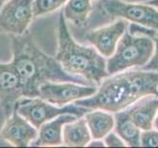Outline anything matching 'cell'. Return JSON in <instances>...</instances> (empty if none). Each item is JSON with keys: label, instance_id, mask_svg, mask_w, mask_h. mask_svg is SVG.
<instances>
[{"label": "cell", "instance_id": "22", "mask_svg": "<svg viewBox=\"0 0 158 148\" xmlns=\"http://www.w3.org/2000/svg\"><path fill=\"white\" fill-rule=\"evenodd\" d=\"M104 142L106 146L109 147H125L127 146L126 142L123 140V138L118 134L117 132H110L104 137Z\"/></svg>", "mask_w": 158, "mask_h": 148}, {"label": "cell", "instance_id": "26", "mask_svg": "<svg viewBox=\"0 0 158 148\" xmlns=\"http://www.w3.org/2000/svg\"><path fill=\"white\" fill-rule=\"evenodd\" d=\"M127 2H132V3H136V2H148V1H150V0H127Z\"/></svg>", "mask_w": 158, "mask_h": 148}, {"label": "cell", "instance_id": "2", "mask_svg": "<svg viewBox=\"0 0 158 148\" xmlns=\"http://www.w3.org/2000/svg\"><path fill=\"white\" fill-rule=\"evenodd\" d=\"M146 96H158V72L132 70L105 78L92 96L74 102L77 106L118 113Z\"/></svg>", "mask_w": 158, "mask_h": 148}, {"label": "cell", "instance_id": "17", "mask_svg": "<svg viewBox=\"0 0 158 148\" xmlns=\"http://www.w3.org/2000/svg\"><path fill=\"white\" fill-rule=\"evenodd\" d=\"M92 10L90 0H67L62 12L66 20L76 26H83Z\"/></svg>", "mask_w": 158, "mask_h": 148}, {"label": "cell", "instance_id": "4", "mask_svg": "<svg viewBox=\"0 0 158 148\" xmlns=\"http://www.w3.org/2000/svg\"><path fill=\"white\" fill-rule=\"evenodd\" d=\"M153 51V39L133 36L127 30L118 41L115 52L107 60V71L111 76L131 67H142L149 61Z\"/></svg>", "mask_w": 158, "mask_h": 148}, {"label": "cell", "instance_id": "18", "mask_svg": "<svg viewBox=\"0 0 158 148\" xmlns=\"http://www.w3.org/2000/svg\"><path fill=\"white\" fill-rule=\"evenodd\" d=\"M67 0H34L33 12L34 18L52 13L65 4Z\"/></svg>", "mask_w": 158, "mask_h": 148}, {"label": "cell", "instance_id": "23", "mask_svg": "<svg viewBox=\"0 0 158 148\" xmlns=\"http://www.w3.org/2000/svg\"><path fill=\"white\" fill-rule=\"evenodd\" d=\"M87 146H89V147H95V146L104 147V146H106V144L104 141H101V139H94L93 141L89 142L87 144Z\"/></svg>", "mask_w": 158, "mask_h": 148}, {"label": "cell", "instance_id": "3", "mask_svg": "<svg viewBox=\"0 0 158 148\" xmlns=\"http://www.w3.org/2000/svg\"><path fill=\"white\" fill-rule=\"evenodd\" d=\"M57 41L56 58L67 73L86 79L95 86L110 76L106 58L95 47L81 46L73 39L62 11L58 17Z\"/></svg>", "mask_w": 158, "mask_h": 148}, {"label": "cell", "instance_id": "25", "mask_svg": "<svg viewBox=\"0 0 158 148\" xmlns=\"http://www.w3.org/2000/svg\"><path fill=\"white\" fill-rule=\"evenodd\" d=\"M146 4L151 5L153 7H158V0H150V1L146 2Z\"/></svg>", "mask_w": 158, "mask_h": 148}, {"label": "cell", "instance_id": "12", "mask_svg": "<svg viewBox=\"0 0 158 148\" xmlns=\"http://www.w3.org/2000/svg\"><path fill=\"white\" fill-rule=\"evenodd\" d=\"M77 117L71 113H64L48 121L38 128L37 139L31 143V146H59L63 144L62 128L65 123L74 121Z\"/></svg>", "mask_w": 158, "mask_h": 148}, {"label": "cell", "instance_id": "8", "mask_svg": "<svg viewBox=\"0 0 158 148\" xmlns=\"http://www.w3.org/2000/svg\"><path fill=\"white\" fill-rule=\"evenodd\" d=\"M34 0H7L0 8V28L11 35H23L34 18Z\"/></svg>", "mask_w": 158, "mask_h": 148}, {"label": "cell", "instance_id": "7", "mask_svg": "<svg viewBox=\"0 0 158 148\" xmlns=\"http://www.w3.org/2000/svg\"><path fill=\"white\" fill-rule=\"evenodd\" d=\"M97 91L94 85L73 82H46L39 87V97L57 107H63L77 100L92 96Z\"/></svg>", "mask_w": 158, "mask_h": 148}, {"label": "cell", "instance_id": "20", "mask_svg": "<svg viewBox=\"0 0 158 148\" xmlns=\"http://www.w3.org/2000/svg\"><path fill=\"white\" fill-rule=\"evenodd\" d=\"M140 146L143 147H158V131L143 130L140 135Z\"/></svg>", "mask_w": 158, "mask_h": 148}, {"label": "cell", "instance_id": "16", "mask_svg": "<svg viewBox=\"0 0 158 148\" xmlns=\"http://www.w3.org/2000/svg\"><path fill=\"white\" fill-rule=\"evenodd\" d=\"M115 128L116 132L123 138L127 145L131 147L140 146L141 130L133 122L127 109L116 113Z\"/></svg>", "mask_w": 158, "mask_h": 148}, {"label": "cell", "instance_id": "13", "mask_svg": "<svg viewBox=\"0 0 158 148\" xmlns=\"http://www.w3.org/2000/svg\"><path fill=\"white\" fill-rule=\"evenodd\" d=\"M127 111L133 122L142 131L152 130L153 121L158 111V96L156 98L146 96L139 103H135V105L132 104Z\"/></svg>", "mask_w": 158, "mask_h": 148}, {"label": "cell", "instance_id": "24", "mask_svg": "<svg viewBox=\"0 0 158 148\" xmlns=\"http://www.w3.org/2000/svg\"><path fill=\"white\" fill-rule=\"evenodd\" d=\"M153 127H154L155 130L158 131V111L156 113V116H155L154 121H153Z\"/></svg>", "mask_w": 158, "mask_h": 148}, {"label": "cell", "instance_id": "19", "mask_svg": "<svg viewBox=\"0 0 158 148\" xmlns=\"http://www.w3.org/2000/svg\"><path fill=\"white\" fill-rule=\"evenodd\" d=\"M127 31L130 32V34L133 35V36H143V37H148L151 39L158 36L157 30L142 26V25L136 24V23H131L128 25Z\"/></svg>", "mask_w": 158, "mask_h": 148}, {"label": "cell", "instance_id": "27", "mask_svg": "<svg viewBox=\"0 0 158 148\" xmlns=\"http://www.w3.org/2000/svg\"><path fill=\"white\" fill-rule=\"evenodd\" d=\"M7 1V0H0V8H1V6H2V5L5 3V2H6Z\"/></svg>", "mask_w": 158, "mask_h": 148}, {"label": "cell", "instance_id": "11", "mask_svg": "<svg viewBox=\"0 0 158 148\" xmlns=\"http://www.w3.org/2000/svg\"><path fill=\"white\" fill-rule=\"evenodd\" d=\"M127 27L126 20H118L114 24L86 33L85 39L90 42L104 57H110L115 52L118 43Z\"/></svg>", "mask_w": 158, "mask_h": 148}, {"label": "cell", "instance_id": "5", "mask_svg": "<svg viewBox=\"0 0 158 148\" xmlns=\"http://www.w3.org/2000/svg\"><path fill=\"white\" fill-rule=\"evenodd\" d=\"M15 108L20 115L23 116L37 128H39L43 123L64 113H71L77 117H81L85 116V113L89 111H91L90 109L77 106L74 103L73 105L68 104L63 107H57L52 103L43 100L40 97L21 98L16 103Z\"/></svg>", "mask_w": 158, "mask_h": 148}, {"label": "cell", "instance_id": "14", "mask_svg": "<svg viewBox=\"0 0 158 148\" xmlns=\"http://www.w3.org/2000/svg\"><path fill=\"white\" fill-rule=\"evenodd\" d=\"M63 144L68 147H83L91 141V133L83 117L65 123L62 128Z\"/></svg>", "mask_w": 158, "mask_h": 148}, {"label": "cell", "instance_id": "15", "mask_svg": "<svg viewBox=\"0 0 158 148\" xmlns=\"http://www.w3.org/2000/svg\"><path fill=\"white\" fill-rule=\"evenodd\" d=\"M84 118L94 139H103L115 127V117L107 111L91 110L85 113Z\"/></svg>", "mask_w": 158, "mask_h": 148}, {"label": "cell", "instance_id": "9", "mask_svg": "<svg viewBox=\"0 0 158 148\" xmlns=\"http://www.w3.org/2000/svg\"><path fill=\"white\" fill-rule=\"evenodd\" d=\"M39 130L14 108L6 117L0 135L5 141L16 147H27L37 139Z\"/></svg>", "mask_w": 158, "mask_h": 148}, {"label": "cell", "instance_id": "6", "mask_svg": "<svg viewBox=\"0 0 158 148\" xmlns=\"http://www.w3.org/2000/svg\"><path fill=\"white\" fill-rule=\"evenodd\" d=\"M98 8L109 17L123 18L158 31V10L151 5L126 3L123 0H100Z\"/></svg>", "mask_w": 158, "mask_h": 148}, {"label": "cell", "instance_id": "1", "mask_svg": "<svg viewBox=\"0 0 158 148\" xmlns=\"http://www.w3.org/2000/svg\"><path fill=\"white\" fill-rule=\"evenodd\" d=\"M12 63L19 75L24 97H39V87L46 82H73L91 85L86 79L67 73L56 57L41 51L26 33L11 35Z\"/></svg>", "mask_w": 158, "mask_h": 148}, {"label": "cell", "instance_id": "21", "mask_svg": "<svg viewBox=\"0 0 158 148\" xmlns=\"http://www.w3.org/2000/svg\"><path fill=\"white\" fill-rule=\"evenodd\" d=\"M153 42H154V51H153V54L149 59V61L145 65H143L141 69L147 71L158 72V37L153 38Z\"/></svg>", "mask_w": 158, "mask_h": 148}, {"label": "cell", "instance_id": "10", "mask_svg": "<svg viewBox=\"0 0 158 148\" xmlns=\"http://www.w3.org/2000/svg\"><path fill=\"white\" fill-rule=\"evenodd\" d=\"M24 98L23 87L12 61L0 62V106L8 117L13 112L16 103Z\"/></svg>", "mask_w": 158, "mask_h": 148}]
</instances>
